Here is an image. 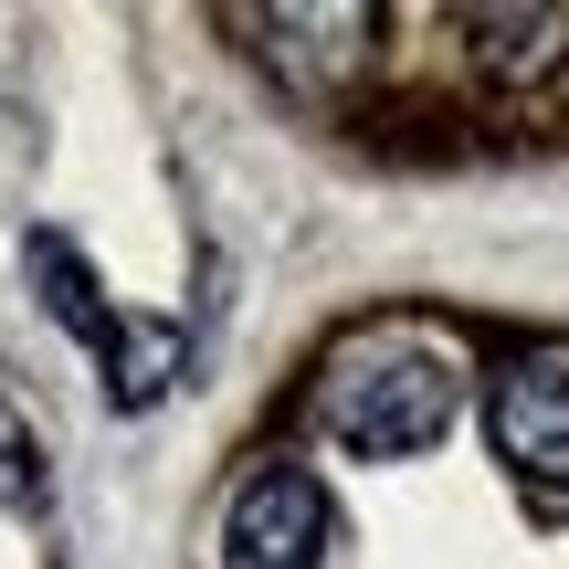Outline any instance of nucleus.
Segmentation results:
<instances>
[{
  "instance_id": "f257e3e1",
  "label": "nucleus",
  "mask_w": 569,
  "mask_h": 569,
  "mask_svg": "<svg viewBox=\"0 0 569 569\" xmlns=\"http://www.w3.org/2000/svg\"><path fill=\"white\" fill-rule=\"evenodd\" d=\"M327 432H338L348 453H369V465L443 443V432H453V359L422 348V338L348 348V359L327 369Z\"/></svg>"
},
{
  "instance_id": "f03ea898",
  "label": "nucleus",
  "mask_w": 569,
  "mask_h": 569,
  "mask_svg": "<svg viewBox=\"0 0 569 569\" xmlns=\"http://www.w3.org/2000/svg\"><path fill=\"white\" fill-rule=\"evenodd\" d=\"M32 284H42V317L106 359V401H117V411H148L169 380H180V348L190 338H180V327H148V317H117L106 284H96V264H84L63 232H32Z\"/></svg>"
},
{
  "instance_id": "7ed1b4c3",
  "label": "nucleus",
  "mask_w": 569,
  "mask_h": 569,
  "mask_svg": "<svg viewBox=\"0 0 569 569\" xmlns=\"http://www.w3.org/2000/svg\"><path fill=\"white\" fill-rule=\"evenodd\" d=\"M317 559H327L317 475H296V465L253 475V486L232 496V517H222V569H317Z\"/></svg>"
},
{
  "instance_id": "20e7f679",
  "label": "nucleus",
  "mask_w": 569,
  "mask_h": 569,
  "mask_svg": "<svg viewBox=\"0 0 569 569\" xmlns=\"http://www.w3.org/2000/svg\"><path fill=\"white\" fill-rule=\"evenodd\" d=\"M496 453H507L528 486H569V369L559 359H517L496 380Z\"/></svg>"
},
{
  "instance_id": "39448f33",
  "label": "nucleus",
  "mask_w": 569,
  "mask_h": 569,
  "mask_svg": "<svg viewBox=\"0 0 569 569\" xmlns=\"http://www.w3.org/2000/svg\"><path fill=\"white\" fill-rule=\"evenodd\" d=\"M465 32L486 53V74H549L559 42H569V11H475Z\"/></svg>"
},
{
  "instance_id": "423d86ee",
  "label": "nucleus",
  "mask_w": 569,
  "mask_h": 569,
  "mask_svg": "<svg viewBox=\"0 0 569 569\" xmlns=\"http://www.w3.org/2000/svg\"><path fill=\"white\" fill-rule=\"evenodd\" d=\"M0 507H42V465H32V443H21L11 401H0Z\"/></svg>"
}]
</instances>
